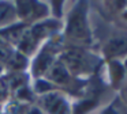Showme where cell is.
Returning <instances> with one entry per match:
<instances>
[{
	"label": "cell",
	"mask_w": 127,
	"mask_h": 114,
	"mask_svg": "<svg viewBox=\"0 0 127 114\" xmlns=\"http://www.w3.org/2000/svg\"><path fill=\"white\" fill-rule=\"evenodd\" d=\"M68 35L77 39H83L88 35V27H86V19H85V11L82 8H75V11L71 14L68 20Z\"/></svg>",
	"instance_id": "cell-1"
},
{
	"label": "cell",
	"mask_w": 127,
	"mask_h": 114,
	"mask_svg": "<svg viewBox=\"0 0 127 114\" xmlns=\"http://www.w3.org/2000/svg\"><path fill=\"white\" fill-rule=\"evenodd\" d=\"M42 105L51 114H70V107L66 100L58 94H49L44 96Z\"/></svg>",
	"instance_id": "cell-2"
},
{
	"label": "cell",
	"mask_w": 127,
	"mask_h": 114,
	"mask_svg": "<svg viewBox=\"0 0 127 114\" xmlns=\"http://www.w3.org/2000/svg\"><path fill=\"white\" fill-rule=\"evenodd\" d=\"M105 53L108 56H122L127 53V38L116 37L112 38L105 46Z\"/></svg>",
	"instance_id": "cell-3"
},
{
	"label": "cell",
	"mask_w": 127,
	"mask_h": 114,
	"mask_svg": "<svg viewBox=\"0 0 127 114\" xmlns=\"http://www.w3.org/2000/svg\"><path fill=\"white\" fill-rule=\"evenodd\" d=\"M49 77L52 80H55L56 83H64L68 79V72H67L66 67H64L62 62L52 65L49 69Z\"/></svg>",
	"instance_id": "cell-4"
},
{
	"label": "cell",
	"mask_w": 127,
	"mask_h": 114,
	"mask_svg": "<svg viewBox=\"0 0 127 114\" xmlns=\"http://www.w3.org/2000/svg\"><path fill=\"white\" fill-rule=\"evenodd\" d=\"M15 10L11 7L10 3H0V24H6L14 19Z\"/></svg>",
	"instance_id": "cell-5"
},
{
	"label": "cell",
	"mask_w": 127,
	"mask_h": 114,
	"mask_svg": "<svg viewBox=\"0 0 127 114\" xmlns=\"http://www.w3.org/2000/svg\"><path fill=\"white\" fill-rule=\"evenodd\" d=\"M102 114H119L118 111L115 110V109H112V107H109V109H107V110L104 111Z\"/></svg>",
	"instance_id": "cell-6"
},
{
	"label": "cell",
	"mask_w": 127,
	"mask_h": 114,
	"mask_svg": "<svg viewBox=\"0 0 127 114\" xmlns=\"http://www.w3.org/2000/svg\"><path fill=\"white\" fill-rule=\"evenodd\" d=\"M29 114H41V111H40L38 109H33V110L29 111Z\"/></svg>",
	"instance_id": "cell-7"
},
{
	"label": "cell",
	"mask_w": 127,
	"mask_h": 114,
	"mask_svg": "<svg viewBox=\"0 0 127 114\" xmlns=\"http://www.w3.org/2000/svg\"><path fill=\"white\" fill-rule=\"evenodd\" d=\"M126 69H127V60H126Z\"/></svg>",
	"instance_id": "cell-8"
}]
</instances>
